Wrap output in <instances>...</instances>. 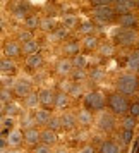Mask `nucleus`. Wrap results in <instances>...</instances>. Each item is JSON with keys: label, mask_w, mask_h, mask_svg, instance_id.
I'll list each match as a JSON object with an SVG mask.
<instances>
[{"label": "nucleus", "mask_w": 139, "mask_h": 153, "mask_svg": "<svg viewBox=\"0 0 139 153\" xmlns=\"http://www.w3.org/2000/svg\"><path fill=\"white\" fill-rule=\"evenodd\" d=\"M91 5H93V9H96V7H110V5H113V0H91Z\"/></svg>", "instance_id": "obj_47"}, {"label": "nucleus", "mask_w": 139, "mask_h": 153, "mask_svg": "<svg viewBox=\"0 0 139 153\" xmlns=\"http://www.w3.org/2000/svg\"><path fill=\"white\" fill-rule=\"evenodd\" d=\"M7 153H24V152H22L21 148H10Z\"/></svg>", "instance_id": "obj_50"}, {"label": "nucleus", "mask_w": 139, "mask_h": 153, "mask_svg": "<svg viewBox=\"0 0 139 153\" xmlns=\"http://www.w3.org/2000/svg\"><path fill=\"white\" fill-rule=\"evenodd\" d=\"M16 62L14 59H9V57H2V60H0V71H2V74H14L16 72Z\"/></svg>", "instance_id": "obj_29"}, {"label": "nucleus", "mask_w": 139, "mask_h": 153, "mask_svg": "<svg viewBox=\"0 0 139 153\" xmlns=\"http://www.w3.org/2000/svg\"><path fill=\"white\" fill-rule=\"evenodd\" d=\"M22 55V45L17 40H5L4 42V57L9 59H17Z\"/></svg>", "instance_id": "obj_10"}, {"label": "nucleus", "mask_w": 139, "mask_h": 153, "mask_svg": "<svg viewBox=\"0 0 139 153\" xmlns=\"http://www.w3.org/2000/svg\"><path fill=\"white\" fill-rule=\"evenodd\" d=\"M74 72V64H72V59H67V57H60L55 62V74L60 79H69Z\"/></svg>", "instance_id": "obj_6"}, {"label": "nucleus", "mask_w": 139, "mask_h": 153, "mask_svg": "<svg viewBox=\"0 0 139 153\" xmlns=\"http://www.w3.org/2000/svg\"><path fill=\"white\" fill-rule=\"evenodd\" d=\"M132 138H134V131H127V129L115 131V141L118 143L120 148H127L132 143Z\"/></svg>", "instance_id": "obj_20"}, {"label": "nucleus", "mask_w": 139, "mask_h": 153, "mask_svg": "<svg viewBox=\"0 0 139 153\" xmlns=\"http://www.w3.org/2000/svg\"><path fill=\"white\" fill-rule=\"evenodd\" d=\"M129 107H131V98L122 95V93H118V91H113L108 95V102H106V108L113 114V115H117V117H124L129 114Z\"/></svg>", "instance_id": "obj_2"}, {"label": "nucleus", "mask_w": 139, "mask_h": 153, "mask_svg": "<svg viewBox=\"0 0 139 153\" xmlns=\"http://www.w3.org/2000/svg\"><path fill=\"white\" fill-rule=\"evenodd\" d=\"M40 26H41V17L36 14H29L28 17H26V21H24V28L28 29V31H36V29H40Z\"/></svg>", "instance_id": "obj_30"}, {"label": "nucleus", "mask_w": 139, "mask_h": 153, "mask_svg": "<svg viewBox=\"0 0 139 153\" xmlns=\"http://www.w3.org/2000/svg\"><path fill=\"white\" fill-rule=\"evenodd\" d=\"M113 10H115V14L117 16H124V14H131L134 12V9H136V2H132V0H113Z\"/></svg>", "instance_id": "obj_12"}, {"label": "nucleus", "mask_w": 139, "mask_h": 153, "mask_svg": "<svg viewBox=\"0 0 139 153\" xmlns=\"http://www.w3.org/2000/svg\"><path fill=\"white\" fill-rule=\"evenodd\" d=\"M136 98H139V90H138V95H136Z\"/></svg>", "instance_id": "obj_53"}, {"label": "nucleus", "mask_w": 139, "mask_h": 153, "mask_svg": "<svg viewBox=\"0 0 139 153\" xmlns=\"http://www.w3.org/2000/svg\"><path fill=\"white\" fill-rule=\"evenodd\" d=\"M38 105H40V97H38L36 91H33L31 95H28V97L22 100V107H24L26 110L35 112V110H38Z\"/></svg>", "instance_id": "obj_26"}, {"label": "nucleus", "mask_w": 139, "mask_h": 153, "mask_svg": "<svg viewBox=\"0 0 139 153\" xmlns=\"http://www.w3.org/2000/svg\"><path fill=\"white\" fill-rule=\"evenodd\" d=\"M29 40H33V33L28 31V29H24V31H19V35H17V42L19 43H26Z\"/></svg>", "instance_id": "obj_46"}, {"label": "nucleus", "mask_w": 139, "mask_h": 153, "mask_svg": "<svg viewBox=\"0 0 139 153\" xmlns=\"http://www.w3.org/2000/svg\"><path fill=\"white\" fill-rule=\"evenodd\" d=\"M79 42H81V50H84L86 53H91V52H98L101 40L96 35H89V36H83Z\"/></svg>", "instance_id": "obj_11"}, {"label": "nucleus", "mask_w": 139, "mask_h": 153, "mask_svg": "<svg viewBox=\"0 0 139 153\" xmlns=\"http://www.w3.org/2000/svg\"><path fill=\"white\" fill-rule=\"evenodd\" d=\"M14 91L10 90V88H2L0 90V102H2V105H7L10 103V102H14Z\"/></svg>", "instance_id": "obj_40"}, {"label": "nucleus", "mask_w": 139, "mask_h": 153, "mask_svg": "<svg viewBox=\"0 0 139 153\" xmlns=\"http://www.w3.org/2000/svg\"><path fill=\"white\" fill-rule=\"evenodd\" d=\"M72 86H74V81L72 79H60V83H58V91H64V93H70L72 90Z\"/></svg>", "instance_id": "obj_43"}, {"label": "nucleus", "mask_w": 139, "mask_h": 153, "mask_svg": "<svg viewBox=\"0 0 139 153\" xmlns=\"http://www.w3.org/2000/svg\"><path fill=\"white\" fill-rule=\"evenodd\" d=\"M95 114L88 108H79L77 110V124L81 126V127H91V126L95 124Z\"/></svg>", "instance_id": "obj_17"}, {"label": "nucleus", "mask_w": 139, "mask_h": 153, "mask_svg": "<svg viewBox=\"0 0 139 153\" xmlns=\"http://www.w3.org/2000/svg\"><path fill=\"white\" fill-rule=\"evenodd\" d=\"M43 62H45V59H43L41 52H38V53H35V55H29V57L24 59V65H26L28 69H31V71L40 69V67L43 65Z\"/></svg>", "instance_id": "obj_23"}, {"label": "nucleus", "mask_w": 139, "mask_h": 153, "mask_svg": "<svg viewBox=\"0 0 139 153\" xmlns=\"http://www.w3.org/2000/svg\"><path fill=\"white\" fill-rule=\"evenodd\" d=\"M48 129H52V131H64L62 129V119H60V115H53L52 117V120H50V124H48Z\"/></svg>", "instance_id": "obj_42"}, {"label": "nucleus", "mask_w": 139, "mask_h": 153, "mask_svg": "<svg viewBox=\"0 0 139 153\" xmlns=\"http://www.w3.org/2000/svg\"><path fill=\"white\" fill-rule=\"evenodd\" d=\"M62 26L65 29H76L79 28V22H77V16H64V19H62Z\"/></svg>", "instance_id": "obj_35"}, {"label": "nucleus", "mask_w": 139, "mask_h": 153, "mask_svg": "<svg viewBox=\"0 0 139 153\" xmlns=\"http://www.w3.org/2000/svg\"><path fill=\"white\" fill-rule=\"evenodd\" d=\"M88 77H89V71L74 69V72H72V76H70V79H72L74 83H83L84 79H88Z\"/></svg>", "instance_id": "obj_41"}, {"label": "nucleus", "mask_w": 139, "mask_h": 153, "mask_svg": "<svg viewBox=\"0 0 139 153\" xmlns=\"http://www.w3.org/2000/svg\"><path fill=\"white\" fill-rule=\"evenodd\" d=\"M139 90V76L134 72H124L115 81V91L125 97H136Z\"/></svg>", "instance_id": "obj_1"}, {"label": "nucleus", "mask_w": 139, "mask_h": 153, "mask_svg": "<svg viewBox=\"0 0 139 153\" xmlns=\"http://www.w3.org/2000/svg\"><path fill=\"white\" fill-rule=\"evenodd\" d=\"M98 153H122V148L115 139H105L98 148Z\"/></svg>", "instance_id": "obj_24"}, {"label": "nucleus", "mask_w": 139, "mask_h": 153, "mask_svg": "<svg viewBox=\"0 0 139 153\" xmlns=\"http://www.w3.org/2000/svg\"><path fill=\"white\" fill-rule=\"evenodd\" d=\"M40 29L53 33V31L57 29V22H55V19H53V17H41V26H40Z\"/></svg>", "instance_id": "obj_37"}, {"label": "nucleus", "mask_w": 139, "mask_h": 153, "mask_svg": "<svg viewBox=\"0 0 139 153\" xmlns=\"http://www.w3.org/2000/svg\"><path fill=\"white\" fill-rule=\"evenodd\" d=\"M117 21H118V26H120V28H124V29H136L139 26V17H138V14H134V12L118 16Z\"/></svg>", "instance_id": "obj_16"}, {"label": "nucleus", "mask_w": 139, "mask_h": 153, "mask_svg": "<svg viewBox=\"0 0 139 153\" xmlns=\"http://www.w3.org/2000/svg\"><path fill=\"white\" fill-rule=\"evenodd\" d=\"M113 42L118 47H124V48H134L139 42V31L138 29H124L118 28L113 35Z\"/></svg>", "instance_id": "obj_4"}, {"label": "nucleus", "mask_w": 139, "mask_h": 153, "mask_svg": "<svg viewBox=\"0 0 139 153\" xmlns=\"http://www.w3.org/2000/svg\"><path fill=\"white\" fill-rule=\"evenodd\" d=\"M21 114H22V107L17 102H10V103L7 105H2V117H10V119H14V117H21Z\"/></svg>", "instance_id": "obj_21"}, {"label": "nucleus", "mask_w": 139, "mask_h": 153, "mask_svg": "<svg viewBox=\"0 0 139 153\" xmlns=\"http://www.w3.org/2000/svg\"><path fill=\"white\" fill-rule=\"evenodd\" d=\"M77 31L81 33V36H89V35H95V22L86 19V21H81L79 22V28Z\"/></svg>", "instance_id": "obj_32"}, {"label": "nucleus", "mask_w": 139, "mask_h": 153, "mask_svg": "<svg viewBox=\"0 0 139 153\" xmlns=\"http://www.w3.org/2000/svg\"><path fill=\"white\" fill-rule=\"evenodd\" d=\"M105 77H106V74H105V71L100 69V67H95V69L89 71V79L93 83H101Z\"/></svg>", "instance_id": "obj_38"}, {"label": "nucleus", "mask_w": 139, "mask_h": 153, "mask_svg": "<svg viewBox=\"0 0 139 153\" xmlns=\"http://www.w3.org/2000/svg\"><path fill=\"white\" fill-rule=\"evenodd\" d=\"M70 103V95L64 93V91H57V98H55V108L57 110H65Z\"/></svg>", "instance_id": "obj_28"}, {"label": "nucleus", "mask_w": 139, "mask_h": 153, "mask_svg": "<svg viewBox=\"0 0 139 153\" xmlns=\"http://www.w3.org/2000/svg\"><path fill=\"white\" fill-rule=\"evenodd\" d=\"M5 139H7V143H9V148H21L22 143H24V131H22L21 127H14L5 136Z\"/></svg>", "instance_id": "obj_13"}, {"label": "nucleus", "mask_w": 139, "mask_h": 153, "mask_svg": "<svg viewBox=\"0 0 139 153\" xmlns=\"http://www.w3.org/2000/svg\"><path fill=\"white\" fill-rule=\"evenodd\" d=\"M60 119H62V129L64 131H72V129H76L77 126V114L74 112H69L65 110L60 114Z\"/></svg>", "instance_id": "obj_18"}, {"label": "nucleus", "mask_w": 139, "mask_h": 153, "mask_svg": "<svg viewBox=\"0 0 139 153\" xmlns=\"http://www.w3.org/2000/svg\"><path fill=\"white\" fill-rule=\"evenodd\" d=\"M38 97H40V107L52 110L55 108V98H57V91L50 90V88H41L38 91Z\"/></svg>", "instance_id": "obj_8"}, {"label": "nucleus", "mask_w": 139, "mask_h": 153, "mask_svg": "<svg viewBox=\"0 0 139 153\" xmlns=\"http://www.w3.org/2000/svg\"><path fill=\"white\" fill-rule=\"evenodd\" d=\"M21 129L22 131H28V129H33V127H38L35 120V115L33 112H22L21 114Z\"/></svg>", "instance_id": "obj_27"}, {"label": "nucleus", "mask_w": 139, "mask_h": 153, "mask_svg": "<svg viewBox=\"0 0 139 153\" xmlns=\"http://www.w3.org/2000/svg\"><path fill=\"white\" fill-rule=\"evenodd\" d=\"M21 45H22V55H26V57L35 55V53L40 52V43L36 42L35 38L29 40V42H26V43H21Z\"/></svg>", "instance_id": "obj_31"}, {"label": "nucleus", "mask_w": 139, "mask_h": 153, "mask_svg": "<svg viewBox=\"0 0 139 153\" xmlns=\"http://www.w3.org/2000/svg\"><path fill=\"white\" fill-rule=\"evenodd\" d=\"M12 91H14V95L17 98L24 100L28 95L33 93V84L29 83L28 79H22V77H21V79L14 81V84H12Z\"/></svg>", "instance_id": "obj_9"}, {"label": "nucleus", "mask_w": 139, "mask_h": 153, "mask_svg": "<svg viewBox=\"0 0 139 153\" xmlns=\"http://www.w3.org/2000/svg\"><path fill=\"white\" fill-rule=\"evenodd\" d=\"M138 76H139V71H138Z\"/></svg>", "instance_id": "obj_54"}, {"label": "nucleus", "mask_w": 139, "mask_h": 153, "mask_svg": "<svg viewBox=\"0 0 139 153\" xmlns=\"http://www.w3.org/2000/svg\"><path fill=\"white\" fill-rule=\"evenodd\" d=\"M129 114L132 117L139 119V98H132L131 100V107H129Z\"/></svg>", "instance_id": "obj_44"}, {"label": "nucleus", "mask_w": 139, "mask_h": 153, "mask_svg": "<svg viewBox=\"0 0 139 153\" xmlns=\"http://www.w3.org/2000/svg\"><path fill=\"white\" fill-rule=\"evenodd\" d=\"M115 10H113V7H96L93 9V19L96 22H100V24H108V22H112L113 19H115Z\"/></svg>", "instance_id": "obj_7"}, {"label": "nucleus", "mask_w": 139, "mask_h": 153, "mask_svg": "<svg viewBox=\"0 0 139 153\" xmlns=\"http://www.w3.org/2000/svg\"><path fill=\"white\" fill-rule=\"evenodd\" d=\"M52 38H53V40H55V42H67V40H69V29H65L62 26V28H57L55 31H53V33H52Z\"/></svg>", "instance_id": "obj_36"}, {"label": "nucleus", "mask_w": 139, "mask_h": 153, "mask_svg": "<svg viewBox=\"0 0 139 153\" xmlns=\"http://www.w3.org/2000/svg\"><path fill=\"white\" fill-rule=\"evenodd\" d=\"M98 53L101 57H112L115 53V43L112 42H101L100 43V48H98Z\"/></svg>", "instance_id": "obj_34"}, {"label": "nucleus", "mask_w": 139, "mask_h": 153, "mask_svg": "<svg viewBox=\"0 0 139 153\" xmlns=\"http://www.w3.org/2000/svg\"><path fill=\"white\" fill-rule=\"evenodd\" d=\"M57 141H58V132L52 131L48 127H43L41 129V143H45V145H48V146H55Z\"/></svg>", "instance_id": "obj_25"}, {"label": "nucleus", "mask_w": 139, "mask_h": 153, "mask_svg": "<svg viewBox=\"0 0 139 153\" xmlns=\"http://www.w3.org/2000/svg\"><path fill=\"white\" fill-rule=\"evenodd\" d=\"M95 126L105 134H112L117 131V115H113L110 110L98 112L96 119H95Z\"/></svg>", "instance_id": "obj_5"}, {"label": "nucleus", "mask_w": 139, "mask_h": 153, "mask_svg": "<svg viewBox=\"0 0 139 153\" xmlns=\"http://www.w3.org/2000/svg\"><path fill=\"white\" fill-rule=\"evenodd\" d=\"M138 31H139V29H138Z\"/></svg>", "instance_id": "obj_55"}, {"label": "nucleus", "mask_w": 139, "mask_h": 153, "mask_svg": "<svg viewBox=\"0 0 139 153\" xmlns=\"http://www.w3.org/2000/svg\"><path fill=\"white\" fill-rule=\"evenodd\" d=\"M136 10H139V0L136 2Z\"/></svg>", "instance_id": "obj_52"}, {"label": "nucleus", "mask_w": 139, "mask_h": 153, "mask_svg": "<svg viewBox=\"0 0 139 153\" xmlns=\"http://www.w3.org/2000/svg\"><path fill=\"white\" fill-rule=\"evenodd\" d=\"M33 115H35V120H36V126H40V127H48L50 120L53 117V114L52 110H47V108H38V110L33 112Z\"/></svg>", "instance_id": "obj_19"}, {"label": "nucleus", "mask_w": 139, "mask_h": 153, "mask_svg": "<svg viewBox=\"0 0 139 153\" xmlns=\"http://www.w3.org/2000/svg\"><path fill=\"white\" fill-rule=\"evenodd\" d=\"M125 67H127V72H134V74H138V71H139V48H134L131 53L127 55Z\"/></svg>", "instance_id": "obj_22"}, {"label": "nucleus", "mask_w": 139, "mask_h": 153, "mask_svg": "<svg viewBox=\"0 0 139 153\" xmlns=\"http://www.w3.org/2000/svg\"><path fill=\"white\" fill-rule=\"evenodd\" d=\"M106 102H108V95H105L103 91L100 90H91L88 93H84L83 98V107L91 110L93 114L95 112H103L105 107H106Z\"/></svg>", "instance_id": "obj_3"}, {"label": "nucleus", "mask_w": 139, "mask_h": 153, "mask_svg": "<svg viewBox=\"0 0 139 153\" xmlns=\"http://www.w3.org/2000/svg\"><path fill=\"white\" fill-rule=\"evenodd\" d=\"M62 53L64 57L67 59H74L81 53V42L77 40H67V42L62 45Z\"/></svg>", "instance_id": "obj_15"}, {"label": "nucleus", "mask_w": 139, "mask_h": 153, "mask_svg": "<svg viewBox=\"0 0 139 153\" xmlns=\"http://www.w3.org/2000/svg\"><path fill=\"white\" fill-rule=\"evenodd\" d=\"M41 143V129H38V127H33V129H28V131H24V145L29 146L31 150L38 146Z\"/></svg>", "instance_id": "obj_14"}, {"label": "nucleus", "mask_w": 139, "mask_h": 153, "mask_svg": "<svg viewBox=\"0 0 139 153\" xmlns=\"http://www.w3.org/2000/svg\"><path fill=\"white\" fill-rule=\"evenodd\" d=\"M31 153H52V146L45 145V143H40L38 146H35L31 150Z\"/></svg>", "instance_id": "obj_48"}, {"label": "nucleus", "mask_w": 139, "mask_h": 153, "mask_svg": "<svg viewBox=\"0 0 139 153\" xmlns=\"http://www.w3.org/2000/svg\"><path fill=\"white\" fill-rule=\"evenodd\" d=\"M72 64H74V69H83V71H88V59L86 55L79 53L77 57L72 59Z\"/></svg>", "instance_id": "obj_39"}, {"label": "nucleus", "mask_w": 139, "mask_h": 153, "mask_svg": "<svg viewBox=\"0 0 139 153\" xmlns=\"http://www.w3.org/2000/svg\"><path fill=\"white\" fill-rule=\"evenodd\" d=\"M136 124H138V119L132 117L131 114H127L124 117L120 119V129H127V131H134L136 129Z\"/></svg>", "instance_id": "obj_33"}, {"label": "nucleus", "mask_w": 139, "mask_h": 153, "mask_svg": "<svg viewBox=\"0 0 139 153\" xmlns=\"http://www.w3.org/2000/svg\"><path fill=\"white\" fill-rule=\"evenodd\" d=\"M70 98H77V97H83V83H74V86H72V90H70Z\"/></svg>", "instance_id": "obj_45"}, {"label": "nucleus", "mask_w": 139, "mask_h": 153, "mask_svg": "<svg viewBox=\"0 0 139 153\" xmlns=\"http://www.w3.org/2000/svg\"><path fill=\"white\" fill-rule=\"evenodd\" d=\"M77 153H98V150H96L93 145H89V143H88V145H83V146H81V148L77 150Z\"/></svg>", "instance_id": "obj_49"}, {"label": "nucleus", "mask_w": 139, "mask_h": 153, "mask_svg": "<svg viewBox=\"0 0 139 153\" xmlns=\"http://www.w3.org/2000/svg\"><path fill=\"white\" fill-rule=\"evenodd\" d=\"M134 153H139V138L136 139V145H134Z\"/></svg>", "instance_id": "obj_51"}]
</instances>
